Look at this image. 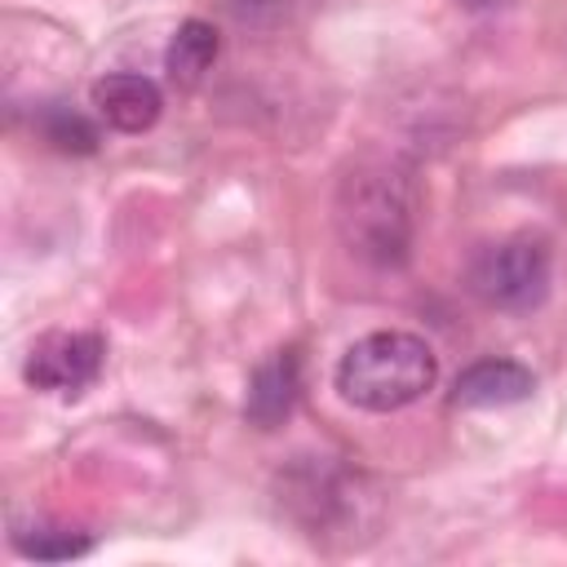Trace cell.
Masks as SVG:
<instances>
[{"instance_id":"obj_1","label":"cell","mask_w":567,"mask_h":567,"mask_svg":"<svg viewBox=\"0 0 567 567\" xmlns=\"http://www.w3.org/2000/svg\"><path fill=\"white\" fill-rule=\"evenodd\" d=\"M332 221L359 261L399 270L416 239V186L394 164H354L337 186Z\"/></svg>"},{"instance_id":"obj_2","label":"cell","mask_w":567,"mask_h":567,"mask_svg":"<svg viewBox=\"0 0 567 567\" xmlns=\"http://www.w3.org/2000/svg\"><path fill=\"white\" fill-rule=\"evenodd\" d=\"M337 394L363 412H399L425 399L439 381V359L425 337L381 328L359 337L337 363Z\"/></svg>"},{"instance_id":"obj_3","label":"cell","mask_w":567,"mask_h":567,"mask_svg":"<svg viewBox=\"0 0 567 567\" xmlns=\"http://www.w3.org/2000/svg\"><path fill=\"white\" fill-rule=\"evenodd\" d=\"M470 292L492 310H536L549 297L554 257L540 235H509L470 261Z\"/></svg>"},{"instance_id":"obj_4","label":"cell","mask_w":567,"mask_h":567,"mask_svg":"<svg viewBox=\"0 0 567 567\" xmlns=\"http://www.w3.org/2000/svg\"><path fill=\"white\" fill-rule=\"evenodd\" d=\"M106 363V341L102 332H44L31 341L22 359V377L31 390H44L53 399H80Z\"/></svg>"},{"instance_id":"obj_5","label":"cell","mask_w":567,"mask_h":567,"mask_svg":"<svg viewBox=\"0 0 567 567\" xmlns=\"http://www.w3.org/2000/svg\"><path fill=\"white\" fill-rule=\"evenodd\" d=\"M279 505L319 540L332 536V527H341L354 514V492L337 465L319 456H301V465H292L288 478H279Z\"/></svg>"},{"instance_id":"obj_6","label":"cell","mask_w":567,"mask_h":567,"mask_svg":"<svg viewBox=\"0 0 567 567\" xmlns=\"http://www.w3.org/2000/svg\"><path fill=\"white\" fill-rule=\"evenodd\" d=\"M301 394V354L297 346L270 350L252 377H248V394H244V416L257 430H279L292 416V403Z\"/></svg>"},{"instance_id":"obj_7","label":"cell","mask_w":567,"mask_h":567,"mask_svg":"<svg viewBox=\"0 0 567 567\" xmlns=\"http://www.w3.org/2000/svg\"><path fill=\"white\" fill-rule=\"evenodd\" d=\"M93 111L115 133H146V128H155V120L164 111V93L151 75L111 71L93 84Z\"/></svg>"},{"instance_id":"obj_8","label":"cell","mask_w":567,"mask_h":567,"mask_svg":"<svg viewBox=\"0 0 567 567\" xmlns=\"http://www.w3.org/2000/svg\"><path fill=\"white\" fill-rule=\"evenodd\" d=\"M536 390V377L532 368H523L518 359H478L470 363L456 385H452V403L461 408H505V403H523L532 399Z\"/></svg>"},{"instance_id":"obj_9","label":"cell","mask_w":567,"mask_h":567,"mask_svg":"<svg viewBox=\"0 0 567 567\" xmlns=\"http://www.w3.org/2000/svg\"><path fill=\"white\" fill-rule=\"evenodd\" d=\"M217 53H221L217 27L204 22V18H186V22L173 31L168 49H164V71H168V80H173L177 89H195V84L213 71Z\"/></svg>"},{"instance_id":"obj_10","label":"cell","mask_w":567,"mask_h":567,"mask_svg":"<svg viewBox=\"0 0 567 567\" xmlns=\"http://www.w3.org/2000/svg\"><path fill=\"white\" fill-rule=\"evenodd\" d=\"M13 549L22 558H35V563H71V558H84L93 549V540L71 523L31 518V523L13 527Z\"/></svg>"},{"instance_id":"obj_11","label":"cell","mask_w":567,"mask_h":567,"mask_svg":"<svg viewBox=\"0 0 567 567\" xmlns=\"http://www.w3.org/2000/svg\"><path fill=\"white\" fill-rule=\"evenodd\" d=\"M35 128L62 155H93L97 151V124L66 102H44L35 111Z\"/></svg>"},{"instance_id":"obj_12","label":"cell","mask_w":567,"mask_h":567,"mask_svg":"<svg viewBox=\"0 0 567 567\" xmlns=\"http://www.w3.org/2000/svg\"><path fill=\"white\" fill-rule=\"evenodd\" d=\"M235 4H248V9H261V4H270V0H235Z\"/></svg>"}]
</instances>
